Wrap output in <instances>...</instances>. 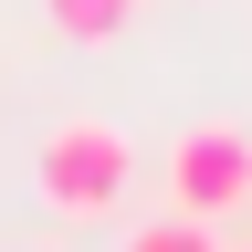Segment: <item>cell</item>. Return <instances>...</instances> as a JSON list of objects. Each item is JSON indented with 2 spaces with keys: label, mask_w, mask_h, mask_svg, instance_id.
Wrapping results in <instances>:
<instances>
[{
  "label": "cell",
  "mask_w": 252,
  "mask_h": 252,
  "mask_svg": "<svg viewBox=\"0 0 252 252\" xmlns=\"http://www.w3.org/2000/svg\"><path fill=\"white\" fill-rule=\"evenodd\" d=\"M42 21L94 53V42H126V32H137V0H42Z\"/></svg>",
  "instance_id": "3"
},
{
  "label": "cell",
  "mask_w": 252,
  "mask_h": 252,
  "mask_svg": "<svg viewBox=\"0 0 252 252\" xmlns=\"http://www.w3.org/2000/svg\"><path fill=\"white\" fill-rule=\"evenodd\" d=\"M168 210H189V220H231L242 200H252V137L231 116H210V126H179V147H168Z\"/></svg>",
  "instance_id": "2"
},
{
  "label": "cell",
  "mask_w": 252,
  "mask_h": 252,
  "mask_svg": "<svg viewBox=\"0 0 252 252\" xmlns=\"http://www.w3.org/2000/svg\"><path fill=\"white\" fill-rule=\"evenodd\" d=\"M126 252H220V231H210V220H189V210H168V220H147Z\"/></svg>",
  "instance_id": "4"
},
{
  "label": "cell",
  "mask_w": 252,
  "mask_h": 252,
  "mask_svg": "<svg viewBox=\"0 0 252 252\" xmlns=\"http://www.w3.org/2000/svg\"><path fill=\"white\" fill-rule=\"evenodd\" d=\"M32 189H42V210L53 220H116L126 210V189H137V147H126V126L105 116H63L42 147H32Z\"/></svg>",
  "instance_id": "1"
}]
</instances>
